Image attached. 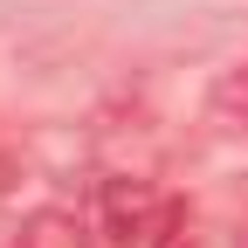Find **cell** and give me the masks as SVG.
Listing matches in <instances>:
<instances>
[{
	"mask_svg": "<svg viewBox=\"0 0 248 248\" xmlns=\"http://www.w3.org/2000/svg\"><path fill=\"white\" fill-rule=\"evenodd\" d=\"M97 207H104V234L117 248H152V234H159L166 214H172V200L152 179H104V200Z\"/></svg>",
	"mask_w": 248,
	"mask_h": 248,
	"instance_id": "6da1fadb",
	"label": "cell"
},
{
	"mask_svg": "<svg viewBox=\"0 0 248 248\" xmlns=\"http://www.w3.org/2000/svg\"><path fill=\"white\" fill-rule=\"evenodd\" d=\"M14 248H83V228L69 214H35V221L14 234Z\"/></svg>",
	"mask_w": 248,
	"mask_h": 248,
	"instance_id": "7a4b0ae2",
	"label": "cell"
},
{
	"mask_svg": "<svg viewBox=\"0 0 248 248\" xmlns=\"http://www.w3.org/2000/svg\"><path fill=\"white\" fill-rule=\"evenodd\" d=\"M214 104H221V110H248V69H234L221 90H214Z\"/></svg>",
	"mask_w": 248,
	"mask_h": 248,
	"instance_id": "3957f363",
	"label": "cell"
}]
</instances>
